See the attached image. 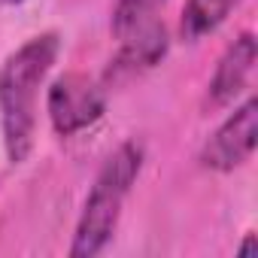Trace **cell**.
Returning a JSON list of instances; mask_svg holds the SVG:
<instances>
[{
  "mask_svg": "<svg viewBox=\"0 0 258 258\" xmlns=\"http://www.w3.org/2000/svg\"><path fill=\"white\" fill-rule=\"evenodd\" d=\"M167 52V31L158 22H143L134 31L124 34V46L118 49V55L109 61L106 79L109 82H121V79H131L149 67H155Z\"/></svg>",
  "mask_w": 258,
  "mask_h": 258,
  "instance_id": "5",
  "label": "cell"
},
{
  "mask_svg": "<svg viewBox=\"0 0 258 258\" xmlns=\"http://www.w3.org/2000/svg\"><path fill=\"white\" fill-rule=\"evenodd\" d=\"M258 143V100L246 97L201 149V164L219 173H231L234 167L246 164Z\"/></svg>",
  "mask_w": 258,
  "mask_h": 258,
  "instance_id": "4",
  "label": "cell"
},
{
  "mask_svg": "<svg viewBox=\"0 0 258 258\" xmlns=\"http://www.w3.org/2000/svg\"><path fill=\"white\" fill-rule=\"evenodd\" d=\"M164 4V0H115L112 10V31L118 37H124L127 31H134L137 25L149 22L152 13Z\"/></svg>",
  "mask_w": 258,
  "mask_h": 258,
  "instance_id": "8",
  "label": "cell"
},
{
  "mask_svg": "<svg viewBox=\"0 0 258 258\" xmlns=\"http://www.w3.org/2000/svg\"><path fill=\"white\" fill-rule=\"evenodd\" d=\"M255 58H258V43H255V37H252L249 31L240 34V37L225 49V55L219 58L216 73H213V79H210V103H213V106L231 103V100L246 88V79H249V73H252V67H255Z\"/></svg>",
  "mask_w": 258,
  "mask_h": 258,
  "instance_id": "6",
  "label": "cell"
},
{
  "mask_svg": "<svg viewBox=\"0 0 258 258\" xmlns=\"http://www.w3.org/2000/svg\"><path fill=\"white\" fill-rule=\"evenodd\" d=\"M237 4H240V0H188L185 10H182V22H179L182 40L195 43V40L213 34L231 16V10Z\"/></svg>",
  "mask_w": 258,
  "mask_h": 258,
  "instance_id": "7",
  "label": "cell"
},
{
  "mask_svg": "<svg viewBox=\"0 0 258 258\" xmlns=\"http://www.w3.org/2000/svg\"><path fill=\"white\" fill-rule=\"evenodd\" d=\"M4 7H19V4H25V0H0Z\"/></svg>",
  "mask_w": 258,
  "mask_h": 258,
  "instance_id": "10",
  "label": "cell"
},
{
  "mask_svg": "<svg viewBox=\"0 0 258 258\" xmlns=\"http://www.w3.org/2000/svg\"><path fill=\"white\" fill-rule=\"evenodd\" d=\"M58 34H37L22 43L0 67V131H4L7 158L13 164H22L34 149L37 97L58 58Z\"/></svg>",
  "mask_w": 258,
  "mask_h": 258,
  "instance_id": "1",
  "label": "cell"
},
{
  "mask_svg": "<svg viewBox=\"0 0 258 258\" xmlns=\"http://www.w3.org/2000/svg\"><path fill=\"white\" fill-rule=\"evenodd\" d=\"M143 158L146 155L137 140H124L103 161V167L85 198L82 216L76 222L70 258H91L106 249V243L112 240V234L118 228L124 198L131 195V185L137 182V176L143 170Z\"/></svg>",
  "mask_w": 258,
  "mask_h": 258,
  "instance_id": "2",
  "label": "cell"
},
{
  "mask_svg": "<svg viewBox=\"0 0 258 258\" xmlns=\"http://www.w3.org/2000/svg\"><path fill=\"white\" fill-rule=\"evenodd\" d=\"M237 252H240L243 258H246V255H255V234H246V240H243V246H240Z\"/></svg>",
  "mask_w": 258,
  "mask_h": 258,
  "instance_id": "9",
  "label": "cell"
},
{
  "mask_svg": "<svg viewBox=\"0 0 258 258\" xmlns=\"http://www.w3.org/2000/svg\"><path fill=\"white\" fill-rule=\"evenodd\" d=\"M46 109H49L55 134L73 137V134L85 131V127H91L103 115L106 97L94 79H88L82 73H67V76L52 82L49 97H46Z\"/></svg>",
  "mask_w": 258,
  "mask_h": 258,
  "instance_id": "3",
  "label": "cell"
}]
</instances>
